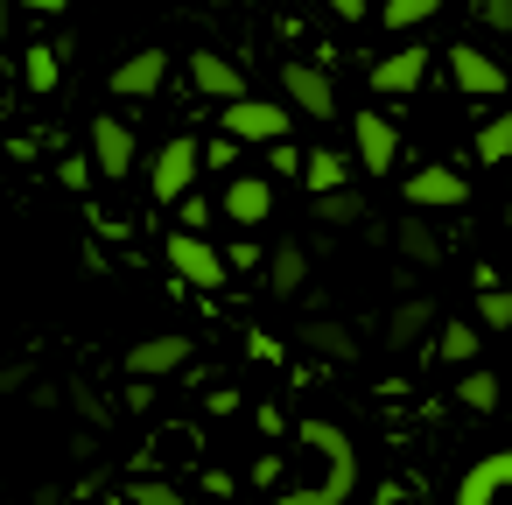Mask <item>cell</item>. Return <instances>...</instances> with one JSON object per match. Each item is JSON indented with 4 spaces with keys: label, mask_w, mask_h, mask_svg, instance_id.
Wrapping results in <instances>:
<instances>
[{
    "label": "cell",
    "mask_w": 512,
    "mask_h": 505,
    "mask_svg": "<svg viewBox=\"0 0 512 505\" xmlns=\"http://www.w3.org/2000/svg\"><path fill=\"white\" fill-rule=\"evenodd\" d=\"M253 484H281V456H260L253 463Z\"/></svg>",
    "instance_id": "d590c367"
},
{
    "label": "cell",
    "mask_w": 512,
    "mask_h": 505,
    "mask_svg": "<svg viewBox=\"0 0 512 505\" xmlns=\"http://www.w3.org/2000/svg\"><path fill=\"white\" fill-rule=\"evenodd\" d=\"M435 8H442V0H379L386 29H421V22H435Z\"/></svg>",
    "instance_id": "d4e9b609"
},
{
    "label": "cell",
    "mask_w": 512,
    "mask_h": 505,
    "mask_svg": "<svg viewBox=\"0 0 512 505\" xmlns=\"http://www.w3.org/2000/svg\"><path fill=\"white\" fill-rule=\"evenodd\" d=\"M267 288H274V295H302V288H309V246H302V239H281V246L267 253Z\"/></svg>",
    "instance_id": "e0dca14e"
},
{
    "label": "cell",
    "mask_w": 512,
    "mask_h": 505,
    "mask_svg": "<svg viewBox=\"0 0 512 505\" xmlns=\"http://www.w3.org/2000/svg\"><path fill=\"white\" fill-rule=\"evenodd\" d=\"M127 505H190V491H176V484H162V477H134V484H127Z\"/></svg>",
    "instance_id": "83f0119b"
},
{
    "label": "cell",
    "mask_w": 512,
    "mask_h": 505,
    "mask_svg": "<svg viewBox=\"0 0 512 505\" xmlns=\"http://www.w3.org/2000/svg\"><path fill=\"white\" fill-rule=\"evenodd\" d=\"M281 92H288V106H295L302 120H337V85H330V64H316V57L281 64Z\"/></svg>",
    "instance_id": "7a4b0ae2"
},
{
    "label": "cell",
    "mask_w": 512,
    "mask_h": 505,
    "mask_svg": "<svg viewBox=\"0 0 512 505\" xmlns=\"http://www.w3.org/2000/svg\"><path fill=\"white\" fill-rule=\"evenodd\" d=\"M477 344H484V323H442L435 330V358H449V365H477Z\"/></svg>",
    "instance_id": "7402d4cb"
},
{
    "label": "cell",
    "mask_w": 512,
    "mask_h": 505,
    "mask_svg": "<svg viewBox=\"0 0 512 505\" xmlns=\"http://www.w3.org/2000/svg\"><path fill=\"white\" fill-rule=\"evenodd\" d=\"M218 211H225L232 225H267V218H274V183H267V176H232Z\"/></svg>",
    "instance_id": "5bb4252c"
},
{
    "label": "cell",
    "mask_w": 512,
    "mask_h": 505,
    "mask_svg": "<svg viewBox=\"0 0 512 505\" xmlns=\"http://www.w3.org/2000/svg\"><path fill=\"white\" fill-rule=\"evenodd\" d=\"M92 162H99V176H113V183H120V176H134V162H141V155H134V127H127V120H113V113H106V120H92Z\"/></svg>",
    "instance_id": "7c38bea8"
},
{
    "label": "cell",
    "mask_w": 512,
    "mask_h": 505,
    "mask_svg": "<svg viewBox=\"0 0 512 505\" xmlns=\"http://www.w3.org/2000/svg\"><path fill=\"white\" fill-rule=\"evenodd\" d=\"M22 8H36V15H57V8H64V0H22Z\"/></svg>",
    "instance_id": "8d00e7d4"
},
{
    "label": "cell",
    "mask_w": 512,
    "mask_h": 505,
    "mask_svg": "<svg viewBox=\"0 0 512 505\" xmlns=\"http://www.w3.org/2000/svg\"><path fill=\"white\" fill-rule=\"evenodd\" d=\"M428 323H435V302H428V295H407V302L386 316V344H393V351H407V344H421V337H428Z\"/></svg>",
    "instance_id": "ac0fdd59"
},
{
    "label": "cell",
    "mask_w": 512,
    "mask_h": 505,
    "mask_svg": "<svg viewBox=\"0 0 512 505\" xmlns=\"http://www.w3.org/2000/svg\"><path fill=\"white\" fill-rule=\"evenodd\" d=\"M162 85H169V50H134V57L113 64V78H106L113 99H155Z\"/></svg>",
    "instance_id": "30bf717a"
},
{
    "label": "cell",
    "mask_w": 512,
    "mask_h": 505,
    "mask_svg": "<svg viewBox=\"0 0 512 505\" xmlns=\"http://www.w3.org/2000/svg\"><path fill=\"white\" fill-rule=\"evenodd\" d=\"M477 22L484 29H512V0H477Z\"/></svg>",
    "instance_id": "4dcf8cb0"
},
{
    "label": "cell",
    "mask_w": 512,
    "mask_h": 505,
    "mask_svg": "<svg viewBox=\"0 0 512 505\" xmlns=\"http://www.w3.org/2000/svg\"><path fill=\"white\" fill-rule=\"evenodd\" d=\"M393 253H400L407 267H442V260H449V239H442L428 218H400V225H393Z\"/></svg>",
    "instance_id": "9a60e30c"
},
{
    "label": "cell",
    "mask_w": 512,
    "mask_h": 505,
    "mask_svg": "<svg viewBox=\"0 0 512 505\" xmlns=\"http://www.w3.org/2000/svg\"><path fill=\"white\" fill-rule=\"evenodd\" d=\"M400 190H407V204H414V211H463V204H470V183H463L456 169H442V162L414 169Z\"/></svg>",
    "instance_id": "9c48e42d"
},
{
    "label": "cell",
    "mask_w": 512,
    "mask_h": 505,
    "mask_svg": "<svg viewBox=\"0 0 512 505\" xmlns=\"http://www.w3.org/2000/svg\"><path fill=\"white\" fill-rule=\"evenodd\" d=\"M505 155H512V113H491V120L477 127V162H491V169H498Z\"/></svg>",
    "instance_id": "cb8c5ba5"
},
{
    "label": "cell",
    "mask_w": 512,
    "mask_h": 505,
    "mask_svg": "<svg viewBox=\"0 0 512 505\" xmlns=\"http://www.w3.org/2000/svg\"><path fill=\"white\" fill-rule=\"evenodd\" d=\"M477 323L484 330H512V288H477Z\"/></svg>",
    "instance_id": "4316f807"
},
{
    "label": "cell",
    "mask_w": 512,
    "mask_h": 505,
    "mask_svg": "<svg viewBox=\"0 0 512 505\" xmlns=\"http://www.w3.org/2000/svg\"><path fill=\"white\" fill-rule=\"evenodd\" d=\"M302 162H309V148H288V141H274V169H281V176H302Z\"/></svg>",
    "instance_id": "1f68e13d"
},
{
    "label": "cell",
    "mask_w": 512,
    "mask_h": 505,
    "mask_svg": "<svg viewBox=\"0 0 512 505\" xmlns=\"http://www.w3.org/2000/svg\"><path fill=\"white\" fill-rule=\"evenodd\" d=\"M57 78H64V50H57V43H29V50H22V85H29L36 99H50Z\"/></svg>",
    "instance_id": "d6986e66"
},
{
    "label": "cell",
    "mask_w": 512,
    "mask_h": 505,
    "mask_svg": "<svg viewBox=\"0 0 512 505\" xmlns=\"http://www.w3.org/2000/svg\"><path fill=\"white\" fill-rule=\"evenodd\" d=\"M239 148H246V141H232V134H218V141L204 148V169H232V162H239Z\"/></svg>",
    "instance_id": "f1b7e54d"
},
{
    "label": "cell",
    "mask_w": 512,
    "mask_h": 505,
    "mask_svg": "<svg viewBox=\"0 0 512 505\" xmlns=\"http://www.w3.org/2000/svg\"><path fill=\"white\" fill-rule=\"evenodd\" d=\"M225 134L274 148V141H288V106L281 99H239V106H225Z\"/></svg>",
    "instance_id": "8992f818"
},
{
    "label": "cell",
    "mask_w": 512,
    "mask_h": 505,
    "mask_svg": "<svg viewBox=\"0 0 512 505\" xmlns=\"http://www.w3.org/2000/svg\"><path fill=\"white\" fill-rule=\"evenodd\" d=\"M498 491H512V449H498V456L470 463V470H463V484H456V505H491Z\"/></svg>",
    "instance_id": "2e32d148"
},
{
    "label": "cell",
    "mask_w": 512,
    "mask_h": 505,
    "mask_svg": "<svg viewBox=\"0 0 512 505\" xmlns=\"http://www.w3.org/2000/svg\"><path fill=\"white\" fill-rule=\"evenodd\" d=\"M190 85H197L204 99H218V106L253 99V92H246V71H239V64H225L218 50H197V57H190Z\"/></svg>",
    "instance_id": "8fae6325"
},
{
    "label": "cell",
    "mask_w": 512,
    "mask_h": 505,
    "mask_svg": "<svg viewBox=\"0 0 512 505\" xmlns=\"http://www.w3.org/2000/svg\"><path fill=\"white\" fill-rule=\"evenodd\" d=\"M449 85L463 99H505V64L477 43H449Z\"/></svg>",
    "instance_id": "277c9868"
},
{
    "label": "cell",
    "mask_w": 512,
    "mask_h": 505,
    "mask_svg": "<svg viewBox=\"0 0 512 505\" xmlns=\"http://www.w3.org/2000/svg\"><path fill=\"white\" fill-rule=\"evenodd\" d=\"M190 365V337H141L134 351H127V379H169V372H183Z\"/></svg>",
    "instance_id": "4fadbf2b"
},
{
    "label": "cell",
    "mask_w": 512,
    "mask_h": 505,
    "mask_svg": "<svg viewBox=\"0 0 512 505\" xmlns=\"http://www.w3.org/2000/svg\"><path fill=\"white\" fill-rule=\"evenodd\" d=\"M505 386H512V379H505Z\"/></svg>",
    "instance_id": "74e56055"
},
{
    "label": "cell",
    "mask_w": 512,
    "mask_h": 505,
    "mask_svg": "<svg viewBox=\"0 0 512 505\" xmlns=\"http://www.w3.org/2000/svg\"><path fill=\"white\" fill-rule=\"evenodd\" d=\"M351 148H358V169L365 176H393V162H400V134H393V120L386 113H351Z\"/></svg>",
    "instance_id": "5b68a950"
},
{
    "label": "cell",
    "mask_w": 512,
    "mask_h": 505,
    "mask_svg": "<svg viewBox=\"0 0 512 505\" xmlns=\"http://www.w3.org/2000/svg\"><path fill=\"white\" fill-rule=\"evenodd\" d=\"M295 337H302V344H309L316 358H337V365H351V358H358L351 330H344V323H330V316H309V323H302Z\"/></svg>",
    "instance_id": "ffe728a7"
},
{
    "label": "cell",
    "mask_w": 512,
    "mask_h": 505,
    "mask_svg": "<svg viewBox=\"0 0 512 505\" xmlns=\"http://www.w3.org/2000/svg\"><path fill=\"white\" fill-rule=\"evenodd\" d=\"M246 351H253V358H260V365H274V358H281V344H274V337H267V330H253V337H246Z\"/></svg>",
    "instance_id": "e575fe53"
},
{
    "label": "cell",
    "mask_w": 512,
    "mask_h": 505,
    "mask_svg": "<svg viewBox=\"0 0 512 505\" xmlns=\"http://www.w3.org/2000/svg\"><path fill=\"white\" fill-rule=\"evenodd\" d=\"M323 8H330L337 22H365V15H372V0H323Z\"/></svg>",
    "instance_id": "836d02e7"
},
{
    "label": "cell",
    "mask_w": 512,
    "mask_h": 505,
    "mask_svg": "<svg viewBox=\"0 0 512 505\" xmlns=\"http://www.w3.org/2000/svg\"><path fill=\"white\" fill-rule=\"evenodd\" d=\"M197 169H204V148H197L190 134L162 141V155H155V169H148L155 204H183V197H190V183H197Z\"/></svg>",
    "instance_id": "3957f363"
},
{
    "label": "cell",
    "mask_w": 512,
    "mask_h": 505,
    "mask_svg": "<svg viewBox=\"0 0 512 505\" xmlns=\"http://www.w3.org/2000/svg\"><path fill=\"white\" fill-rule=\"evenodd\" d=\"M57 176H64V183H71V190H85V183H92V176H99V162H85V155H71V162H64V169H57Z\"/></svg>",
    "instance_id": "d6a6232c"
},
{
    "label": "cell",
    "mask_w": 512,
    "mask_h": 505,
    "mask_svg": "<svg viewBox=\"0 0 512 505\" xmlns=\"http://www.w3.org/2000/svg\"><path fill=\"white\" fill-rule=\"evenodd\" d=\"M505 393H512V386H505V379H498V372H484V365H470V372H463V379H456V400H463V407H470V414H491V407H498V400H505Z\"/></svg>",
    "instance_id": "603a6c76"
},
{
    "label": "cell",
    "mask_w": 512,
    "mask_h": 505,
    "mask_svg": "<svg viewBox=\"0 0 512 505\" xmlns=\"http://www.w3.org/2000/svg\"><path fill=\"white\" fill-rule=\"evenodd\" d=\"M302 442L323 456V477L309 484V491H281V505H351V491H358V442L337 428V421H323V414H309L302 421Z\"/></svg>",
    "instance_id": "6da1fadb"
},
{
    "label": "cell",
    "mask_w": 512,
    "mask_h": 505,
    "mask_svg": "<svg viewBox=\"0 0 512 505\" xmlns=\"http://www.w3.org/2000/svg\"><path fill=\"white\" fill-rule=\"evenodd\" d=\"M176 211H183V232H204V225H211V218H218V211H211V204H204V197H197V190H190V197H183V204H176Z\"/></svg>",
    "instance_id": "f546056e"
},
{
    "label": "cell",
    "mask_w": 512,
    "mask_h": 505,
    "mask_svg": "<svg viewBox=\"0 0 512 505\" xmlns=\"http://www.w3.org/2000/svg\"><path fill=\"white\" fill-rule=\"evenodd\" d=\"M428 64H435V57H428L421 43H407V50H393V57L372 64V92H379V99H414V92L428 85Z\"/></svg>",
    "instance_id": "ba28073f"
},
{
    "label": "cell",
    "mask_w": 512,
    "mask_h": 505,
    "mask_svg": "<svg viewBox=\"0 0 512 505\" xmlns=\"http://www.w3.org/2000/svg\"><path fill=\"white\" fill-rule=\"evenodd\" d=\"M169 274L190 288H225V260L211 253L204 232H169Z\"/></svg>",
    "instance_id": "52a82bcc"
},
{
    "label": "cell",
    "mask_w": 512,
    "mask_h": 505,
    "mask_svg": "<svg viewBox=\"0 0 512 505\" xmlns=\"http://www.w3.org/2000/svg\"><path fill=\"white\" fill-rule=\"evenodd\" d=\"M344 176H351V162H344L337 148H309V162H302V183H309V197H330V190H344Z\"/></svg>",
    "instance_id": "44dd1931"
},
{
    "label": "cell",
    "mask_w": 512,
    "mask_h": 505,
    "mask_svg": "<svg viewBox=\"0 0 512 505\" xmlns=\"http://www.w3.org/2000/svg\"><path fill=\"white\" fill-rule=\"evenodd\" d=\"M316 218L323 225H358L365 218V197L358 190H330V197H316Z\"/></svg>",
    "instance_id": "484cf974"
}]
</instances>
